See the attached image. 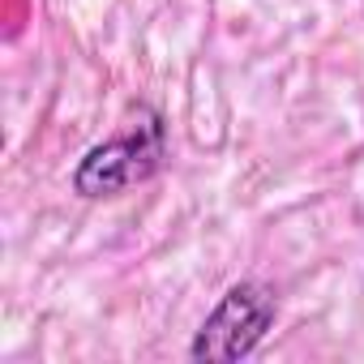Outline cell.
Masks as SVG:
<instances>
[{"label":"cell","mask_w":364,"mask_h":364,"mask_svg":"<svg viewBox=\"0 0 364 364\" xmlns=\"http://www.w3.org/2000/svg\"><path fill=\"white\" fill-rule=\"evenodd\" d=\"M163 163V120L150 107H137L133 124L86 150V159L73 171V189L82 198H116L141 180H150Z\"/></svg>","instance_id":"1"},{"label":"cell","mask_w":364,"mask_h":364,"mask_svg":"<svg viewBox=\"0 0 364 364\" xmlns=\"http://www.w3.org/2000/svg\"><path fill=\"white\" fill-rule=\"evenodd\" d=\"M274 291L266 283H232L215 313L202 321V330L189 343V355L202 364H232L257 351L266 330L274 326Z\"/></svg>","instance_id":"2"}]
</instances>
